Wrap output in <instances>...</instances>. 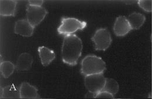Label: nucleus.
<instances>
[{
  "label": "nucleus",
  "instance_id": "f257e3e1",
  "mask_svg": "<svg viewBox=\"0 0 152 99\" xmlns=\"http://www.w3.org/2000/svg\"><path fill=\"white\" fill-rule=\"evenodd\" d=\"M83 43L76 35L66 36L61 48L63 61L70 65H75L81 55Z\"/></svg>",
  "mask_w": 152,
  "mask_h": 99
},
{
  "label": "nucleus",
  "instance_id": "f03ea898",
  "mask_svg": "<svg viewBox=\"0 0 152 99\" xmlns=\"http://www.w3.org/2000/svg\"><path fill=\"white\" fill-rule=\"evenodd\" d=\"M81 65V72L85 77L103 73L106 69L105 62L94 55H88L84 57Z\"/></svg>",
  "mask_w": 152,
  "mask_h": 99
},
{
  "label": "nucleus",
  "instance_id": "7ed1b4c3",
  "mask_svg": "<svg viewBox=\"0 0 152 99\" xmlns=\"http://www.w3.org/2000/svg\"><path fill=\"white\" fill-rule=\"evenodd\" d=\"M87 26V22L74 18H63L57 29L60 35L66 36L73 35L78 30H83Z\"/></svg>",
  "mask_w": 152,
  "mask_h": 99
},
{
  "label": "nucleus",
  "instance_id": "20e7f679",
  "mask_svg": "<svg viewBox=\"0 0 152 99\" xmlns=\"http://www.w3.org/2000/svg\"><path fill=\"white\" fill-rule=\"evenodd\" d=\"M92 40L94 43L95 50L104 51L111 45L112 38L110 32L107 29L101 28L95 32Z\"/></svg>",
  "mask_w": 152,
  "mask_h": 99
},
{
  "label": "nucleus",
  "instance_id": "39448f33",
  "mask_svg": "<svg viewBox=\"0 0 152 99\" xmlns=\"http://www.w3.org/2000/svg\"><path fill=\"white\" fill-rule=\"evenodd\" d=\"M48 14L46 9L42 7L31 5L26 6V20L34 27L44 20Z\"/></svg>",
  "mask_w": 152,
  "mask_h": 99
},
{
  "label": "nucleus",
  "instance_id": "423d86ee",
  "mask_svg": "<svg viewBox=\"0 0 152 99\" xmlns=\"http://www.w3.org/2000/svg\"><path fill=\"white\" fill-rule=\"evenodd\" d=\"M106 79L103 73L88 75L85 77V86L88 92L96 94L103 90Z\"/></svg>",
  "mask_w": 152,
  "mask_h": 99
},
{
  "label": "nucleus",
  "instance_id": "0eeeda50",
  "mask_svg": "<svg viewBox=\"0 0 152 99\" xmlns=\"http://www.w3.org/2000/svg\"><path fill=\"white\" fill-rule=\"evenodd\" d=\"M131 30L129 22L125 17L119 16L116 19L114 25V32L116 36H125Z\"/></svg>",
  "mask_w": 152,
  "mask_h": 99
},
{
  "label": "nucleus",
  "instance_id": "6e6552de",
  "mask_svg": "<svg viewBox=\"0 0 152 99\" xmlns=\"http://www.w3.org/2000/svg\"><path fill=\"white\" fill-rule=\"evenodd\" d=\"M34 28L27 20H18L15 23L14 32L24 37H30L33 35Z\"/></svg>",
  "mask_w": 152,
  "mask_h": 99
},
{
  "label": "nucleus",
  "instance_id": "1a4fd4ad",
  "mask_svg": "<svg viewBox=\"0 0 152 99\" xmlns=\"http://www.w3.org/2000/svg\"><path fill=\"white\" fill-rule=\"evenodd\" d=\"M20 98L37 99L39 98L38 89L28 82H22L19 88Z\"/></svg>",
  "mask_w": 152,
  "mask_h": 99
},
{
  "label": "nucleus",
  "instance_id": "9d476101",
  "mask_svg": "<svg viewBox=\"0 0 152 99\" xmlns=\"http://www.w3.org/2000/svg\"><path fill=\"white\" fill-rule=\"evenodd\" d=\"M33 62L34 59L31 54L28 53H22L17 61V70L18 71L29 70L32 67Z\"/></svg>",
  "mask_w": 152,
  "mask_h": 99
},
{
  "label": "nucleus",
  "instance_id": "9b49d317",
  "mask_svg": "<svg viewBox=\"0 0 152 99\" xmlns=\"http://www.w3.org/2000/svg\"><path fill=\"white\" fill-rule=\"evenodd\" d=\"M17 2L15 1H1L0 15L3 17L14 16Z\"/></svg>",
  "mask_w": 152,
  "mask_h": 99
},
{
  "label": "nucleus",
  "instance_id": "f8f14e48",
  "mask_svg": "<svg viewBox=\"0 0 152 99\" xmlns=\"http://www.w3.org/2000/svg\"><path fill=\"white\" fill-rule=\"evenodd\" d=\"M38 52L42 64L44 66L49 65L55 59L56 54L55 52L46 47H39L38 48Z\"/></svg>",
  "mask_w": 152,
  "mask_h": 99
},
{
  "label": "nucleus",
  "instance_id": "ddd939ff",
  "mask_svg": "<svg viewBox=\"0 0 152 99\" xmlns=\"http://www.w3.org/2000/svg\"><path fill=\"white\" fill-rule=\"evenodd\" d=\"M1 98L2 99H15L20 98L19 89H17L14 85H9L4 88L1 87Z\"/></svg>",
  "mask_w": 152,
  "mask_h": 99
},
{
  "label": "nucleus",
  "instance_id": "4468645a",
  "mask_svg": "<svg viewBox=\"0 0 152 99\" xmlns=\"http://www.w3.org/2000/svg\"><path fill=\"white\" fill-rule=\"evenodd\" d=\"M128 20L132 29H139L144 24L146 18L142 14L134 12L128 17Z\"/></svg>",
  "mask_w": 152,
  "mask_h": 99
},
{
  "label": "nucleus",
  "instance_id": "2eb2a0df",
  "mask_svg": "<svg viewBox=\"0 0 152 99\" xmlns=\"http://www.w3.org/2000/svg\"><path fill=\"white\" fill-rule=\"evenodd\" d=\"M15 66L10 61H3L1 63V73L3 77L8 78L14 72Z\"/></svg>",
  "mask_w": 152,
  "mask_h": 99
},
{
  "label": "nucleus",
  "instance_id": "dca6fc26",
  "mask_svg": "<svg viewBox=\"0 0 152 99\" xmlns=\"http://www.w3.org/2000/svg\"><path fill=\"white\" fill-rule=\"evenodd\" d=\"M119 84L116 80L112 78H107L103 91L108 92L113 95H115L119 91Z\"/></svg>",
  "mask_w": 152,
  "mask_h": 99
},
{
  "label": "nucleus",
  "instance_id": "f3484780",
  "mask_svg": "<svg viewBox=\"0 0 152 99\" xmlns=\"http://www.w3.org/2000/svg\"><path fill=\"white\" fill-rule=\"evenodd\" d=\"M139 7L146 12H151L152 10V1H139Z\"/></svg>",
  "mask_w": 152,
  "mask_h": 99
},
{
  "label": "nucleus",
  "instance_id": "a211bd4d",
  "mask_svg": "<svg viewBox=\"0 0 152 99\" xmlns=\"http://www.w3.org/2000/svg\"><path fill=\"white\" fill-rule=\"evenodd\" d=\"M114 95L105 91H101L96 94L95 99H113Z\"/></svg>",
  "mask_w": 152,
  "mask_h": 99
},
{
  "label": "nucleus",
  "instance_id": "6ab92c4d",
  "mask_svg": "<svg viewBox=\"0 0 152 99\" xmlns=\"http://www.w3.org/2000/svg\"><path fill=\"white\" fill-rule=\"evenodd\" d=\"M43 3V1H29V5L37 6V7H42V5Z\"/></svg>",
  "mask_w": 152,
  "mask_h": 99
},
{
  "label": "nucleus",
  "instance_id": "aec40b11",
  "mask_svg": "<svg viewBox=\"0 0 152 99\" xmlns=\"http://www.w3.org/2000/svg\"><path fill=\"white\" fill-rule=\"evenodd\" d=\"M95 95H96V94H95V93L88 92V93L87 94H86V98H95Z\"/></svg>",
  "mask_w": 152,
  "mask_h": 99
},
{
  "label": "nucleus",
  "instance_id": "412c9836",
  "mask_svg": "<svg viewBox=\"0 0 152 99\" xmlns=\"http://www.w3.org/2000/svg\"></svg>",
  "mask_w": 152,
  "mask_h": 99
}]
</instances>
